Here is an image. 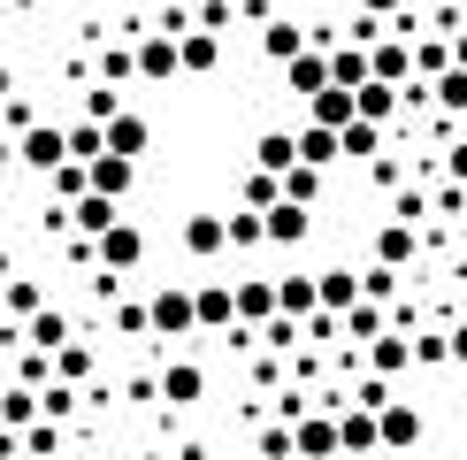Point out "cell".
<instances>
[{"label": "cell", "mask_w": 467, "mask_h": 460, "mask_svg": "<svg viewBox=\"0 0 467 460\" xmlns=\"http://www.w3.org/2000/svg\"><path fill=\"white\" fill-rule=\"evenodd\" d=\"M92 268H108V277H130V268H146V223L115 215L100 238H92Z\"/></svg>", "instance_id": "cell-1"}, {"label": "cell", "mask_w": 467, "mask_h": 460, "mask_svg": "<svg viewBox=\"0 0 467 460\" xmlns=\"http://www.w3.org/2000/svg\"><path fill=\"white\" fill-rule=\"evenodd\" d=\"M16 162H24L31 177H47L54 162H69V131H62V123H47V115H31V123L16 131Z\"/></svg>", "instance_id": "cell-2"}, {"label": "cell", "mask_w": 467, "mask_h": 460, "mask_svg": "<svg viewBox=\"0 0 467 460\" xmlns=\"http://www.w3.org/2000/svg\"><path fill=\"white\" fill-rule=\"evenodd\" d=\"M146 338H200V315H192L184 284H161V292L146 299Z\"/></svg>", "instance_id": "cell-3"}, {"label": "cell", "mask_w": 467, "mask_h": 460, "mask_svg": "<svg viewBox=\"0 0 467 460\" xmlns=\"http://www.w3.org/2000/svg\"><path fill=\"white\" fill-rule=\"evenodd\" d=\"M130 62H139V85H177V31H161V24H153V31H139V38H130Z\"/></svg>", "instance_id": "cell-4"}, {"label": "cell", "mask_w": 467, "mask_h": 460, "mask_svg": "<svg viewBox=\"0 0 467 460\" xmlns=\"http://www.w3.org/2000/svg\"><path fill=\"white\" fill-rule=\"evenodd\" d=\"M421 430H430V422H421V407H414V399H383V407H376V445L383 453H414L421 445Z\"/></svg>", "instance_id": "cell-5"}, {"label": "cell", "mask_w": 467, "mask_h": 460, "mask_svg": "<svg viewBox=\"0 0 467 460\" xmlns=\"http://www.w3.org/2000/svg\"><path fill=\"white\" fill-rule=\"evenodd\" d=\"M291 460H337V414L306 407L299 422H291Z\"/></svg>", "instance_id": "cell-6"}, {"label": "cell", "mask_w": 467, "mask_h": 460, "mask_svg": "<svg viewBox=\"0 0 467 460\" xmlns=\"http://www.w3.org/2000/svg\"><path fill=\"white\" fill-rule=\"evenodd\" d=\"M100 139H108V153H123V162H146V146H153V123L139 108H115L108 123H100Z\"/></svg>", "instance_id": "cell-7"}, {"label": "cell", "mask_w": 467, "mask_h": 460, "mask_svg": "<svg viewBox=\"0 0 467 460\" xmlns=\"http://www.w3.org/2000/svg\"><path fill=\"white\" fill-rule=\"evenodd\" d=\"M177 69H184V77H215V69H223V31L184 24V31H177Z\"/></svg>", "instance_id": "cell-8"}, {"label": "cell", "mask_w": 467, "mask_h": 460, "mask_svg": "<svg viewBox=\"0 0 467 460\" xmlns=\"http://www.w3.org/2000/svg\"><path fill=\"white\" fill-rule=\"evenodd\" d=\"M230 315H238L245 330H261V322L276 315V277H238L230 284Z\"/></svg>", "instance_id": "cell-9"}, {"label": "cell", "mask_w": 467, "mask_h": 460, "mask_svg": "<svg viewBox=\"0 0 467 460\" xmlns=\"http://www.w3.org/2000/svg\"><path fill=\"white\" fill-rule=\"evenodd\" d=\"M153 399H169V407H200V399H207V369H200V361H169V369L153 376Z\"/></svg>", "instance_id": "cell-10"}, {"label": "cell", "mask_w": 467, "mask_h": 460, "mask_svg": "<svg viewBox=\"0 0 467 460\" xmlns=\"http://www.w3.org/2000/svg\"><path fill=\"white\" fill-rule=\"evenodd\" d=\"M261 230H268V246H306L315 238V207L276 200V207H261Z\"/></svg>", "instance_id": "cell-11"}, {"label": "cell", "mask_w": 467, "mask_h": 460, "mask_svg": "<svg viewBox=\"0 0 467 460\" xmlns=\"http://www.w3.org/2000/svg\"><path fill=\"white\" fill-rule=\"evenodd\" d=\"M130 184H139V162H123V153H92V162H85V192L130 200Z\"/></svg>", "instance_id": "cell-12"}, {"label": "cell", "mask_w": 467, "mask_h": 460, "mask_svg": "<svg viewBox=\"0 0 467 460\" xmlns=\"http://www.w3.org/2000/svg\"><path fill=\"white\" fill-rule=\"evenodd\" d=\"M360 353H368V376H406L414 369V338H399V330H376Z\"/></svg>", "instance_id": "cell-13"}, {"label": "cell", "mask_w": 467, "mask_h": 460, "mask_svg": "<svg viewBox=\"0 0 467 460\" xmlns=\"http://www.w3.org/2000/svg\"><path fill=\"white\" fill-rule=\"evenodd\" d=\"M77 322L62 315V307H38V315H24V330H16V345H38V353H54V345H69Z\"/></svg>", "instance_id": "cell-14"}, {"label": "cell", "mask_w": 467, "mask_h": 460, "mask_svg": "<svg viewBox=\"0 0 467 460\" xmlns=\"http://www.w3.org/2000/svg\"><path fill=\"white\" fill-rule=\"evenodd\" d=\"M276 69H284V85L306 100V92L329 85V47H299V54H291V62H276Z\"/></svg>", "instance_id": "cell-15"}, {"label": "cell", "mask_w": 467, "mask_h": 460, "mask_svg": "<svg viewBox=\"0 0 467 460\" xmlns=\"http://www.w3.org/2000/svg\"><path fill=\"white\" fill-rule=\"evenodd\" d=\"M115 215H123V200H108V192H77V200H69V230H77V238H100Z\"/></svg>", "instance_id": "cell-16"}, {"label": "cell", "mask_w": 467, "mask_h": 460, "mask_svg": "<svg viewBox=\"0 0 467 460\" xmlns=\"http://www.w3.org/2000/svg\"><path fill=\"white\" fill-rule=\"evenodd\" d=\"M353 115L360 123H399V85H383V77H368V85H353Z\"/></svg>", "instance_id": "cell-17"}, {"label": "cell", "mask_w": 467, "mask_h": 460, "mask_svg": "<svg viewBox=\"0 0 467 460\" xmlns=\"http://www.w3.org/2000/svg\"><path fill=\"white\" fill-rule=\"evenodd\" d=\"M414 254H421V223H399V215H391V223L376 230V261H383V268H406Z\"/></svg>", "instance_id": "cell-18"}, {"label": "cell", "mask_w": 467, "mask_h": 460, "mask_svg": "<svg viewBox=\"0 0 467 460\" xmlns=\"http://www.w3.org/2000/svg\"><path fill=\"white\" fill-rule=\"evenodd\" d=\"M306 123L345 131V123H353V85H322V92H306Z\"/></svg>", "instance_id": "cell-19"}, {"label": "cell", "mask_w": 467, "mask_h": 460, "mask_svg": "<svg viewBox=\"0 0 467 460\" xmlns=\"http://www.w3.org/2000/svg\"><path fill=\"white\" fill-rule=\"evenodd\" d=\"M353 299H360V277H353V268H315V307H322V315H345Z\"/></svg>", "instance_id": "cell-20"}, {"label": "cell", "mask_w": 467, "mask_h": 460, "mask_svg": "<svg viewBox=\"0 0 467 460\" xmlns=\"http://www.w3.org/2000/svg\"><path fill=\"white\" fill-rule=\"evenodd\" d=\"M291 153H299L306 169H337V131H322V123H299V131H291Z\"/></svg>", "instance_id": "cell-21"}, {"label": "cell", "mask_w": 467, "mask_h": 460, "mask_svg": "<svg viewBox=\"0 0 467 460\" xmlns=\"http://www.w3.org/2000/svg\"><path fill=\"white\" fill-rule=\"evenodd\" d=\"M376 330H391V315H383V299H353L337 315V338H353V345H368Z\"/></svg>", "instance_id": "cell-22"}, {"label": "cell", "mask_w": 467, "mask_h": 460, "mask_svg": "<svg viewBox=\"0 0 467 460\" xmlns=\"http://www.w3.org/2000/svg\"><path fill=\"white\" fill-rule=\"evenodd\" d=\"M192 315H200V330H230V284H192Z\"/></svg>", "instance_id": "cell-23"}, {"label": "cell", "mask_w": 467, "mask_h": 460, "mask_svg": "<svg viewBox=\"0 0 467 460\" xmlns=\"http://www.w3.org/2000/svg\"><path fill=\"white\" fill-rule=\"evenodd\" d=\"M177 238H184V254H192V261H215V254H223V215H184Z\"/></svg>", "instance_id": "cell-24"}, {"label": "cell", "mask_w": 467, "mask_h": 460, "mask_svg": "<svg viewBox=\"0 0 467 460\" xmlns=\"http://www.w3.org/2000/svg\"><path fill=\"white\" fill-rule=\"evenodd\" d=\"M299 47H306V24H291V16H268V24H261V54H268V62H291Z\"/></svg>", "instance_id": "cell-25"}, {"label": "cell", "mask_w": 467, "mask_h": 460, "mask_svg": "<svg viewBox=\"0 0 467 460\" xmlns=\"http://www.w3.org/2000/svg\"><path fill=\"white\" fill-rule=\"evenodd\" d=\"M376 153H383V123H360L353 115V123L337 131V162H376Z\"/></svg>", "instance_id": "cell-26"}, {"label": "cell", "mask_w": 467, "mask_h": 460, "mask_svg": "<svg viewBox=\"0 0 467 460\" xmlns=\"http://www.w3.org/2000/svg\"><path fill=\"white\" fill-rule=\"evenodd\" d=\"M337 453H383L376 445V414H368V407H345L337 414Z\"/></svg>", "instance_id": "cell-27"}, {"label": "cell", "mask_w": 467, "mask_h": 460, "mask_svg": "<svg viewBox=\"0 0 467 460\" xmlns=\"http://www.w3.org/2000/svg\"><path fill=\"white\" fill-rule=\"evenodd\" d=\"M276 315H291V322L315 315V277H299V268H291V277H276Z\"/></svg>", "instance_id": "cell-28"}, {"label": "cell", "mask_w": 467, "mask_h": 460, "mask_svg": "<svg viewBox=\"0 0 467 460\" xmlns=\"http://www.w3.org/2000/svg\"><path fill=\"white\" fill-rule=\"evenodd\" d=\"M253 246H268V230L253 207H238V215H223V254H253Z\"/></svg>", "instance_id": "cell-29"}, {"label": "cell", "mask_w": 467, "mask_h": 460, "mask_svg": "<svg viewBox=\"0 0 467 460\" xmlns=\"http://www.w3.org/2000/svg\"><path fill=\"white\" fill-rule=\"evenodd\" d=\"M329 85H368V47H360V38L329 47Z\"/></svg>", "instance_id": "cell-30"}, {"label": "cell", "mask_w": 467, "mask_h": 460, "mask_svg": "<svg viewBox=\"0 0 467 460\" xmlns=\"http://www.w3.org/2000/svg\"><path fill=\"white\" fill-rule=\"evenodd\" d=\"M77 407H85V392H77V383H62V376L38 383V414H47V422H69Z\"/></svg>", "instance_id": "cell-31"}, {"label": "cell", "mask_w": 467, "mask_h": 460, "mask_svg": "<svg viewBox=\"0 0 467 460\" xmlns=\"http://www.w3.org/2000/svg\"><path fill=\"white\" fill-rule=\"evenodd\" d=\"M54 376H62V383H77V392H85V383H92V345H85V338L54 345Z\"/></svg>", "instance_id": "cell-32"}, {"label": "cell", "mask_w": 467, "mask_h": 460, "mask_svg": "<svg viewBox=\"0 0 467 460\" xmlns=\"http://www.w3.org/2000/svg\"><path fill=\"white\" fill-rule=\"evenodd\" d=\"M0 307L24 322V315H38V307H47V284H38V277H8V284H0Z\"/></svg>", "instance_id": "cell-33"}, {"label": "cell", "mask_w": 467, "mask_h": 460, "mask_svg": "<svg viewBox=\"0 0 467 460\" xmlns=\"http://www.w3.org/2000/svg\"><path fill=\"white\" fill-rule=\"evenodd\" d=\"M16 445H24L31 460H54V453H62V422H47V414L24 422V430H16Z\"/></svg>", "instance_id": "cell-34"}, {"label": "cell", "mask_w": 467, "mask_h": 460, "mask_svg": "<svg viewBox=\"0 0 467 460\" xmlns=\"http://www.w3.org/2000/svg\"><path fill=\"white\" fill-rule=\"evenodd\" d=\"M276 200H284L276 169H245V184H238V207H253V215H261V207H276Z\"/></svg>", "instance_id": "cell-35"}, {"label": "cell", "mask_w": 467, "mask_h": 460, "mask_svg": "<svg viewBox=\"0 0 467 460\" xmlns=\"http://www.w3.org/2000/svg\"><path fill=\"white\" fill-rule=\"evenodd\" d=\"M24 422H38V392L31 383H8L0 392V430H24Z\"/></svg>", "instance_id": "cell-36"}, {"label": "cell", "mask_w": 467, "mask_h": 460, "mask_svg": "<svg viewBox=\"0 0 467 460\" xmlns=\"http://www.w3.org/2000/svg\"><path fill=\"white\" fill-rule=\"evenodd\" d=\"M291 162H299V153H291V131H261V139H253V169H276L284 177Z\"/></svg>", "instance_id": "cell-37"}, {"label": "cell", "mask_w": 467, "mask_h": 460, "mask_svg": "<svg viewBox=\"0 0 467 460\" xmlns=\"http://www.w3.org/2000/svg\"><path fill=\"white\" fill-rule=\"evenodd\" d=\"M322 177H329V169H306V162H291V169H284L276 184H284V200H299V207H315V200H322Z\"/></svg>", "instance_id": "cell-38"}, {"label": "cell", "mask_w": 467, "mask_h": 460, "mask_svg": "<svg viewBox=\"0 0 467 460\" xmlns=\"http://www.w3.org/2000/svg\"><path fill=\"white\" fill-rule=\"evenodd\" d=\"M430 100H437L444 115H467V69H444V77H430Z\"/></svg>", "instance_id": "cell-39"}, {"label": "cell", "mask_w": 467, "mask_h": 460, "mask_svg": "<svg viewBox=\"0 0 467 460\" xmlns=\"http://www.w3.org/2000/svg\"><path fill=\"white\" fill-rule=\"evenodd\" d=\"M444 69H452V47H444V38H414V77H421V85L444 77Z\"/></svg>", "instance_id": "cell-40"}, {"label": "cell", "mask_w": 467, "mask_h": 460, "mask_svg": "<svg viewBox=\"0 0 467 460\" xmlns=\"http://www.w3.org/2000/svg\"><path fill=\"white\" fill-rule=\"evenodd\" d=\"M100 85H139V62H130V47H100Z\"/></svg>", "instance_id": "cell-41"}, {"label": "cell", "mask_w": 467, "mask_h": 460, "mask_svg": "<svg viewBox=\"0 0 467 460\" xmlns=\"http://www.w3.org/2000/svg\"><path fill=\"white\" fill-rule=\"evenodd\" d=\"M62 131H69V162H92V153H108L100 123H85V115H77V123H62Z\"/></svg>", "instance_id": "cell-42"}, {"label": "cell", "mask_w": 467, "mask_h": 460, "mask_svg": "<svg viewBox=\"0 0 467 460\" xmlns=\"http://www.w3.org/2000/svg\"><path fill=\"white\" fill-rule=\"evenodd\" d=\"M47 376H54V353H38V345H16V383H31V392H38Z\"/></svg>", "instance_id": "cell-43"}, {"label": "cell", "mask_w": 467, "mask_h": 460, "mask_svg": "<svg viewBox=\"0 0 467 460\" xmlns=\"http://www.w3.org/2000/svg\"><path fill=\"white\" fill-rule=\"evenodd\" d=\"M399 277H406V268H360V299H383V307H391V292H399Z\"/></svg>", "instance_id": "cell-44"}, {"label": "cell", "mask_w": 467, "mask_h": 460, "mask_svg": "<svg viewBox=\"0 0 467 460\" xmlns=\"http://www.w3.org/2000/svg\"><path fill=\"white\" fill-rule=\"evenodd\" d=\"M115 108H123V92H115V85H85V123H108Z\"/></svg>", "instance_id": "cell-45"}, {"label": "cell", "mask_w": 467, "mask_h": 460, "mask_svg": "<svg viewBox=\"0 0 467 460\" xmlns=\"http://www.w3.org/2000/svg\"><path fill=\"white\" fill-rule=\"evenodd\" d=\"M444 361H452V353H444V330H421L414 338V369H444Z\"/></svg>", "instance_id": "cell-46"}, {"label": "cell", "mask_w": 467, "mask_h": 460, "mask_svg": "<svg viewBox=\"0 0 467 460\" xmlns=\"http://www.w3.org/2000/svg\"><path fill=\"white\" fill-rule=\"evenodd\" d=\"M115 330H123V338H146V299H115Z\"/></svg>", "instance_id": "cell-47"}, {"label": "cell", "mask_w": 467, "mask_h": 460, "mask_svg": "<svg viewBox=\"0 0 467 460\" xmlns=\"http://www.w3.org/2000/svg\"><path fill=\"white\" fill-rule=\"evenodd\" d=\"M192 24H200V31H230V24H238V8H230V0H200Z\"/></svg>", "instance_id": "cell-48"}, {"label": "cell", "mask_w": 467, "mask_h": 460, "mask_svg": "<svg viewBox=\"0 0 467 460\" xmlns=\"http://www.w3.org/2000/svg\"><path fill=\"white\" fill-rule=\"evenodd\" d=\"M261 460H291V422H268L261 430Z\"/></svg>", "instance_id": "cell-49"}, {"label": "cell", "mask_w": 467, "mask_h": 460, "mask_svg": "<svg viewBox=\"0 0 467 460\" xmlns=\"http://www.w3.org/2000/svg\"><path fill=\"white\" fill-rule=\"evenodd\" d=\"M383 399H391V376H368V383H360V392H353V407H368V414H376V407H383Z\"/></svg>", "instance_id": "cell-50"}, {"label": "cell", "mask_w": 467, "mask_h": 460, "mask_svg": "<svg viewBox=\"0 0 467 460\" xmlns=\"http://www.w3.org/2000/svg\"><path fill=\"white\" fill-rule=\"evenodd\" d=\"M421 207H430L421 192H391V215H399V223H421Z\"/></svg>", "instance_id": "cell-51"}, {"label": "cell", "mask_w": 467, "mask_h": 460, "mask_svg": "<svg viewBox=\"0 0 467 460\" xmlns=\"http://www.w3.org/2000/svg\"><path fill=\"white\" fill-rule=\"evenodd\" d=\"M444 177H452V184H467V146H444Z\"/></svg>", "instance_id": "cell-52"}, {"label": "cell", "mask_w": 467, "mask_h": 460, "mask_svg": "<svg viewBox=\"0 0 467 460\" xmlns=\"http://www.w3.org/2000/svg\"><path fill=\"white\" fill-rule=\"evenodd\" d=\"M444 353H452L460 369H467V322H452V330H444Z\"/></svg>", "instance_id": "cell-53"}, {"label": "cell", "mask_w": 467, "mask_h": 460, "mask_svg": "<svg viewBox=\"0 0 467 460\" xmlns=\"http://www.w3.org/2000/svg\"><path fill=\"white\" fill-rule=\"evenodd\" d=\"M353 8H360V16H383V24H391V16L406 8V0H353Z\"/></svg>", "instance_id": "cell-54"}, {"label": "cell", "mask_w": 467, "mask_h": 460, "mask_svg": "<svg viewBox=\"0 0 467 460\" xmlns=\"http://www.w3.org/2000/svg\"><path fill=\"white\" fill-rule=\"evenodd\" d=\"M444 47H452V69H467V31H460V38H444Z\"/></svg>", "instance_id": "cell-55"}, {"label": "cell", "mask_w": 467, "mask_h": 460, "mask_svg": "<svg viewBox=\"0 0 467 460\" xmlns=\"http://www.w3.org/2000/svg\"><path fill=\"white\" fill-rule=\"evenodd\" d=\"M8 92H16V69H8V62H0V100H8Z\"/></svg>", "instance_id": "cell-56"}, {"label": "cell", "mask_w": 467, "mask_h": 460, "mask_svg": "<svg viewBox=\"0 0 467 460\" xmlns=\"http://www.w3.org/2000/svg\"><path fill=\"white\" fill-rule=\"evenodd\" d=\"M0 16H8V0H0Z\"/></svg>", "instance_id": "cell-57"}, {"label": "cell", "mask_w": 467, "mask_h": 460, "mask_svg": "<svg viewBox=\"0 0 467 460\" xmlns=\"http://www.w3.org/2000/svg\"><path fill=\"white\" fill-rule=\"evenodd\" d=\"M54 460H62V453H54Z\"/></svg>", "instance_id": "cell-58"}]
</instances>
